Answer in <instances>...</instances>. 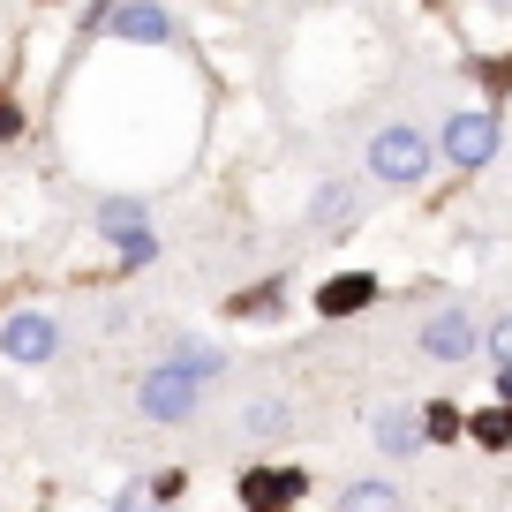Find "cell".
Here are the masks:
<instances>
[{
    "label": "cell",
    "mask_w": 512,
    "mask_h": 512,
    "mask_svg": "<svg viewBox=\"0 0 512 512\" xmlns=\"http://www.w3.org/2000/svg\"><path fill=\"white\" fill-rule=\"evenodd\" d=\"M106 31L128 38V46H174V16H166L159 0H121V8H106Z\"/></svg>",
    "instance_id": "obj_6"
},
{
    "label": "cell",
    "mask_w": 512,
    "mask_h": 512,
    "mask_svg": "<svg viewBox=\"0 0 512 512\" xmlns=\"http://www.w3.org/2000/svg\"><path fill=\"white\" fill-rule=\"evenodd\" d=\"M106 8H121V0H98V23H106Z\"/></svg>",
    "instance_id": "obj_21"
},
{
    "label": "cell",
    "mask_w": 512,
    "mask_h": 512,
    "mask_svg": "<svg viewBox=\"0 0 512 512\" xmlns=\"http://www.w3.org/2000/svg\"><path fill=\"white\" fill-rule=\"evenodd\" d=\"M482 8H512V0H482Z\"/></svg>",
    "instance_id": "obj_22"
},
{
    "label": "cell",
    "mask_w": 512,
    "mask_h": 512,
    "mask_svg": "<svg viewBox=\"0 0 512 512\" xmlns=\"http://www.w3.org/2000/svg\"><path fill=\"white\" fill-rule=\"evenodd\" d=\"M309 8H324V0H309Z\"/></svg>",
    "instance_id": "obj_23"
},
{
    "label": "cell",
    "mask_w": 512,
    "mask_h": 512,
    "mask_svg": "<svg viewBox=\"0 0 512 512\" xmlns=\"http://www.w3.org/2000/svg\"><path fill=\"white\" fill-rule=\"evenodd\" d=\"M113 512H166V497L151 490V482H128V490L113 497Z\"/></svg>",
    "instance_id": "obj_18"
},
{
    "label": "cell",
    "mask_w": 512,
    "mask_h": 512,
    "mask_svg": "<svg viewBox=\"0 0 512 512\" xmlns=\"http://www.w3.org/2000/svg\"><path fill=\"white\" fill-rule=\"evenodd\" d=\"M174 369H189L196 384H211V377L226 369V354H219V347H204V339H181V347H174Z\"/></svg>",
    "instance_id": "obj_13"
},
{
    "label": "cell",
    "mask_w": 512,
    "mask_h": 512,
    "mask_svg": "<svg viewBox=\"0 0 512 512\" xmlns=\"http://www.w3.org/2000/svg\"><path fill=\"white\" fill-rule=\"evenodd\" d=\"M339 512H407V497L392 482H347L339 490Z\"/></svg>",
    "instance_id": "obj_11"
},
{
    "label": "cell",
    "mask_w": 512,
    "mask_h": 512,
    "mask_svg": "<svg viewBox=\"0 0 512 512\" xmlns=\"http://www.w3.org/2000/svg\"><path fill=\"white\" fill-rule=\"evenodd\" d=\"M482 354H490V369H512V317H497L482 332Z\"/></svg>",
    "instance_id": "obj_17"
},
{
    "label": "cell",
    "mask_w": 512,
    "mask_h": 512,
    "mask_svg": "<svg viewBox=\"0 0 512 512\" xmlns=\"http://www.w3.org/2000/svg\"><path fill=\"white\" fill-rule=\"evenodd\" d=\"M354 211H362V196H354V189H339V181H332V189H317V219H324V226H332V219H354Z\"/></svg>",
    "instance_id": "obj_16"
},
{
    "label": "cell",
    "mask_w": 512,
    "mask_h": 512,
    "mask_svg": "<svg viewBox=\"0 0 512 512\" xmlns=\"http://www.w3.org/2000/svg\"><path fill=\"white\" fill-rule=\"evenodd\" d=\"M369 302H377V272H339V279H324V294H317L324 317H354V309H369Z\"/></svg>",
    "instance_id": "obj_9"
},
{
    "label": "cell",
    "mask_w": 512,
    "mask_h": 512,
    "mask_svg": "<svg viewBox=\"0 0 512 512\" xmlns=\"http://www.w3.org/2000/svg\"><path fill=\"white\" fill-rule=\"evenodd\" d=\"M437 151H445L452 174H482V166H490V151H497V113H490V106H460V113L445 121V136H437Z\"/></svg>",
    "instance_id": "obj_2"
},
{
    "label": "cell",
    "mask_w": 512,
    "mask_h": 512,
    "mask_svg": "<svg viewBox=\"0 0 512 512\" xmlns=\"http://www.w3.org/2000/svg\"><path fill=\"white\" fill-rule=\"evenodd\" d=\"M0 354L16 369H38V362H53L61 354V324L46 317V309H16V317L0 324Z\"/></svg>",
    "instance_id": "obj_5"
},
{
    "label": "cell",
    "mask_w": 512,
    "mask_h": 512,
    "mask_svg": "<svg viewBox=\"0 0 512 512\" xmlns=\"http://www.w3.org/2000/svg\"><path fill=\"white\" fill-rule=\"evenodd\" d=\"M422 354H430V362H475V324H467L460 309H437V317L422 324Z\"/></svg>",
    "instance_id": "obj_8"
},
{
    "label": "cell",
    "mask_w": 512,
    "mask_h": 512,
    "mask_svg": "<svg viewBox=\"0 0 512 512\" xmlns=\"http://www.w3.org/2000/svg\"><path fill=\"white\" fill-rule=\"evenodd\" d=\"M460 430H467V422H460V407H452V400L422 407V437H460Z\"/></svg>",
    "instance_id": "obj_15"
},
{
    "label": "cell",
    "mask_w": 512,
    "mask_h": 512,
    "mask_svg": "<svg viewBox=\"0 0 512 512\" xmlns=\"http://www.w3.org/2000/svg\"><path fill=\"white\" fill-rule=\"evenodd\" d=\"M8 136H23V113L16 106H0V144H8Z\"/></svg>",
    "instance_id": "obj_19"
},
{
    "label": "cell",
    "mask_w": 512,
    "mask_h": 512,
    "mask_svg": "<svg viewBox=\"0 0 512 512\" xmlns=\"http://www.w3.org/2000/svg\"><path fill=\"white\" fill-rule=\"evenodd\" d=\"M241 430H249V437H287L294 430V407L287 400H256L249 415H241Z\"/></svg>",
    "instance_id": "obj_12"
},
{
    "label": "cell",
    "mask_w": 512,
    "mask_h": 512,
    "mask_svg": "<svg viewBox=\"0 0 512 512\" xmlns=\"http://www.w3.org/2000/svg\"><path fill=\"white\" fill-rule=\"evenodd\" d=\"M475 445H490V452L512 445V407H482L475 415Z\"/></svg>",
    "instance_id": "obj_14"
},
{
    "label": "cell",
    "mask_w": 512,
    "mask_h": 512,
    "mask_svg": "<svg viewBox=\"0 0 512 512\" xmlns=\"http://www.w3.org/2000/svg\"><path fill=\"white\" fill-rule=\"evenodd\" d=\"M415 445H430L415 422V407H384L377 415V452H392V460H415Z\"/></svg>",
    "instance_id": "obj_10"
},
{
    "label": "cell",
    "mask_w": 512,
    "mask_h": 512,
    "mask_svg": "<svg viewBox=\"0 0 512 512\" xmlns=\"http://www.w3.org/2000/svg\"><path fill=\"white\" fill-rule=\"evenodd\" d=\"M302 490H309L302 467H249V475H241V505H249V512H279V505H294Z\"/></svg>",
    "instance_id": "obj_7"
},
{
    "label": "cell",
    "mask_w": 512,
    "mask_h": 512,
    "mask_svg": "<svg viewBox=\"0 0 512 512\" xmlns=\"http://www.w3.org/2000/svg\"><path fill=\"white\" fill-rule=\"evenodd\" d=\"M98 234L121 249V264H151L159 256V234H151V211L136 204V196H106L98 204Z\"/></svg>",
    "instance_id": "obj_3"
},
{
    "label": "cell",
    "mask_w": 512,
    "mask_h": 512,
    "mask_svg": "<svg viewBox=\"0 0 512 512\" xmlns=\"http://www.w3.org/2000/svg\"><path fill=\"white\" fill-rule=\"evenodd\" d=\"M497 400H505V407H512V369H497Z\"/></svg>",
    "instance_id": "obj_20"
},
{
    "label": "cell",
    "mask_w": 512,
    "mask_h": 512,
    "mask_svg": "<svg viewBox=\"0 0 512 512\" xmlns=\"http://www.w3.org/2000/svg\"><path fill=\"white\" fill-rule=\"evenodd\" d=\"M196 400H204V384H196L189 369H174V362L144 369V384H136V407H144L151 422H189Z\"/></svg>",
    "instance_id": "obj_4"
},
{
    "label": "cell",
    "mask_w": 512,
    "mask_h": 512,
    "mask_svg": "<svg viewBox=\"0 0 512 512\" xmlns=\"http://www.w3.org/2000/svg\"><path fill=\"white\" fill-rule=\"evenodd\" d=\"M430 159H437V144L422 136L415 121H392V128L369 136V174H377L384 189H415V181L430 174Z\"/></svg>",
    "instance_id": "obj_1"
}]
</instances>
